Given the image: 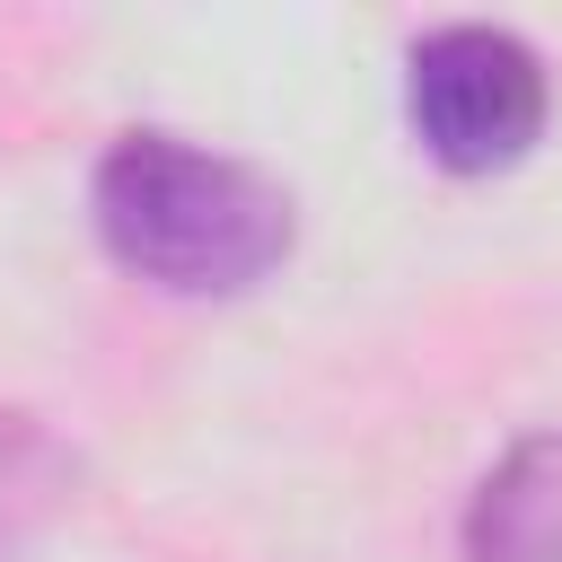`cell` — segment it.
<instances>
[{"instance_id":"1","label":"cell","mask_w":562,"mask_h":562,"mask_svg":"<svg viewBox=\"0 0 562 562\" xmlns=\"http://www.w3.org/2000/svg\"><path fill=\"white\" fill-rule=\"evenodd\" d=\"M97 237L149 290L228 299L290 255V193L176 132H123L97 158Z\"/></svg>"},{"instance_id":"4","label":"cell","mask_w":562,"mask_h":562,"mask_svg":"<svg viewBox=\"0 0 562 562\" xmlns=\"http://www.w3.org/2000/svg\"><path fill=\"white\" fill-rule=\"evenodd\" d=\"M70 483H79V457L35 413H9L0 404V562H18L53 527V509L70 501Z\"/></svg>"},{"instance_id":"3","label":"cell","mask_w":562,"mask_h":562,"mask_svg":"<svg viewBox=\"0 0 562 562\" xmlns=\"http://www.w3.org/2000/svg\"><path fill=\"white\" fill-rule=\"evenodd\" d=\"M465 562H562V430L518 439L474 509H465Z\"/></svg>"},{"instance_id":"2","label":"cell","mask_w":562,"mask_h":562,"mask_svg":"<svg viewBox=\"0 0 562 562\" xmlns=\"http://www.w3.org/2000/svg\"><path fill=\"white\" fill-rule=\"evenodd\" d=\"M404 114L439 167L492 176L544 132V61L509 26H439L413 44Z\"/></svg>"}]
</instances>
